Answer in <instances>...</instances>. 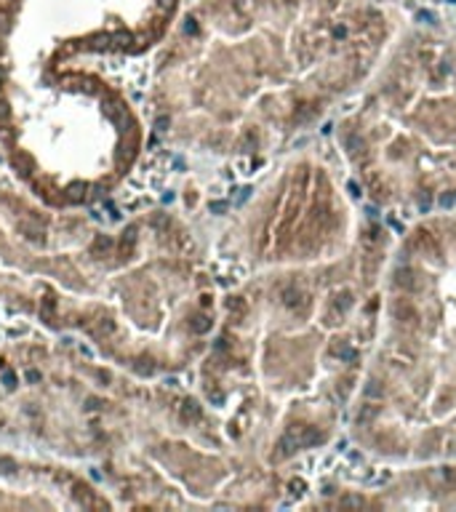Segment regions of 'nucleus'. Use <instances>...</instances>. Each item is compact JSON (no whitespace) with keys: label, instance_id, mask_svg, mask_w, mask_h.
I'll list each match as a JSON object with an SVG mask.
<instances>
[{"label":"nucleus","instance_id":"nucleus-12","mask_svg":"<svg viewBox=\"0 0 456 512\" xmlns=\"http://www.w3.org/2000/svg\"><path fill=\"white\" fill-rule=\"evenodd\" d=\"M224 208H227V203H211V211H216V214L224 211Z\"/></svg>","mask_w":456,"mask_h":512},{"label":"nucleus","instance_id":"nucleus-2","mask_svg":"<svg viewBox=\"0 0 456 512\" xmlns=\"http://www.w3.org/2000/svg\"><path fill=\"white\" fill-rule=\"evenodd\" d=\"M350 304H352V296H350V293H339V296H336V307L342 309V312H344Z\"/></svg>","mask_w":456,"mask_h":512},{"label":"nucleus","instance_id":"nucleus-1","mask_svg":"<svg viewBox=\"0 0 456 512\" xmlns=\"http://www.w3.org/2000/svg\"><path fill=\"white\" fill-rule=\"evenodd\" d=\"M438 206L440 208H454L456 206V192H446V195L438 198Z\"/></svg>","mask_w":456,"mask_h":512},{"label":"nucleus","instance_id":"nucleus-13","mask_svg":"<svg viewBox=\"0 0 456 512\" xmlns=\"http://www.w3.org/2000/svg\"><path fill=\"white\" fill-rule=\"evenodd\" d=\"M366 392H368V395H374V398H376V395H379V392H382V390H379V387H376V382H374V387H368V390H366Z\"/></svg>","mask_w":456,"mask_h":512},{"label":"nucleus","instance_id":"nucleus-9","mask_svg":"<svg viewBox=\"0 0 456 512\" xmlns=\"http://www.w3.org/2000/svg\"><path fill=\"white\" fill-rule=\"evenodd\" d=\"M350 192H352V198H360V184H358V182H350Z\"/></svg>","mask_w":456,"mask_h":512},{"label":"nucleus","instance_id":"nucleus-4","mask_svg":"<svg viewBox=\"0 0 456 512\" xmlns=\"http://www.w3.org/2000/svg\"><path fill=\"white\" fill-rule=\"evenodd\" d=\"M398 283L400 285H411V272H408V269H400V272H398Z\"/></svg>","mask_w":456,"mask_h":512},{"label":"nucleus","instance_id":"nucleus-8","mask_svg":"<svg viewBox=\"0 0 456 512\" xmlns=\"http://www.w3.org/2000/svg\"><path fill=\"white\" fill-rule=\"evenodd\" d=\"M155 128H158V131H166V128H168V118H166V115H163V118H158Z\"/></svg>","mask_w":456,"mask_h":512},{"label":"nucleus","instance_id":"nucleus-10","mask_svg":"<svg viewBox=\"0 0 456 512\" xmlns=\"http://www.w3.org/2000/svg\"><path fill=\"white\" fill-rule=\"evenodd\" d=\"M208 328V320L206 317H198V323H195V331H206Z\"/></svg>","mask_w":456,"mask_h":512},{"label":"nucleus","instance_id":"nucleus-7","mask_svg":"<svg viewBox=\"0 0 456 512\" xmlns=\"http://www.w3.org/2000/svg\"><path fill=\"white\" fill-rule=\"evenodd\" d=\"M184 414H187V416H198V406L190 400V403H187V408H184Z\"/></svg>","mask_w":456,"mask_h":512},{"label":"nucleus","instance_id":"nucleus-14","mask_svg":"<svg viewBox=\"0 0 456 512\" xmlns=\"http://www.w3.org/2000/svg\"><path fill=\"white\" fill-rule=\"evenodd\" d=\"M3 382H5V387H13V376H11V374H5V376H3Z\"/></svg>","mask_w":456,"mask_h":512},{"label":"nucleus","instance_id":"nucleus-3","mask_svg":"<svg viewBox=\"0 0 456 512\" xmlns=\"http://www.w3.org/2000/svg\"><path fill=\"white\" fill-rule=\"evenodd\" d=\"M334 355H339V358H347V360H350V358H355V350H350V347L344 344V347H336Z\"/></svg>","mask_w":456,"mask_h":512},{"label":"nucleus","instance_id":"nucleus-5","mask_svg":"<svg viewBox=\"0 0 456 512\" xmlns=\"http://www.w3.org/2000/svg\"><path fill=\"white\" fill-rule=\"evenodd\" d=\"M347 147H355L352 152H358L360 147H363V139H360V136H347Z\"/></svg>","mask_w":456,"mask_h":512},{"label":"nucleus","instance_id":"nucleus-6","mask_svg":"<svg viewBox=\"0 0 456 512\" xmlns=\"http://www.w3.org/2000/svg\"><path fill=\"white\" fill-rule=\"evenodd\" d=\"M8 123V107H5V102L0 99V126H5Z\"/></svg>","mask_w":456,"mask_h":512},{"label":"nucleus","instance_id":"nucleus-11","mask_svg":"<svg viewBox=\"0 0 456 512\" xmlns=\"http://www.w3.org/2000/svg\"><path fill=\"white\" fill-rule=\"evenodd\" d=\"M291 488H293V494H301V488H304V483H301V480H291Z\"/></svg>","mask_w":456,"mask_h":512},{"label":"nucleus","instance_id":"nucleus-15","mask_svg":"<svg viewBox=\"0 0 456 512\" xmlns=\"http://www.w3.org/2000/svg\"><path fill=\"white\" fill-rule=\"evenodd\" d=\"M160 3H163V5H168V8H171V3H174V0H160Z\"/></svg>","mask_w":456,"mask_h":512}]
</instances>
